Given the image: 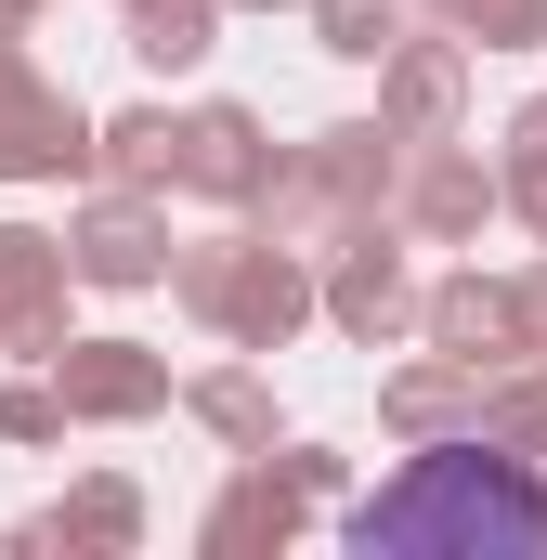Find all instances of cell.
Returning a JSON list of instances; mask_svg holds the SVG:
<instances>
[{"label": "cell", "instance_id": "cell-1", "mask_svg": "<svg viewBox=\"0 0 547 560\" xmlns=\"http://www.w3.org/2000/svg\"><path fill=\"white\" fill-rule=\"evenodd\" d=\"M365 535H547V495L535 482H509V469H482V456H443L430 482H405V495H379L365 509Z\"/></svg>", "mask_w": 547, "mask_h": 560}]
</instances>
